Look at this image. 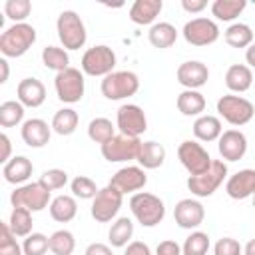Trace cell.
Masks as SVG:
<instances>
[{
	"instance_id": "obj_1",
	"label": "cell",
	"mask_w": 255,
	"mask_h": 255,
	"mask_svg": "<svg viewBox=\"0 0 255 255\" xmlns=\"http://www.w3.org/2000/svg\"><path fill=\"white\" fill-rule=\"evenodd\" d=\"M36 42V28L28 22L12 24L0 36V52L2 58H20L24 56Z\"/></svg>"
},
{
	"instance_id": "obj_2",
	"label": "cell",
	"mask_w": 255,
	"mask_h": 255,
	"mask_svg": "<svg viewBox=\"0 0 255 255\" xmlns=\"http://www.w3.org/2000/svg\"><path fill=\"white\" fill-rule=\"evenodd\" d=\"M129 209L131 215L137 219L141 227H155L165 217V205L163 201L147 191H137L129 197Z\"/></svg>"
},
{
	"instance_id": "obj_3",
	"label": "cell",
	"mask_w": 255,
	"mask_h": 255,
	"mask_svg": "<svg viewBox=\"0 0 255 255\" xmlns=\"http://www.w3.org/2000/svg\"><path fill=\"white\" fill-rule=\"evenodd\" d=\"M56 32H58V38H60L64 50H80V48H84V44L88 40L86 24L80 18V14L74 10L60 12V16L56 20Z\"/></svg>"
},
{
	"instance_id": "obj_4",
	"label": "cell",
	"mask_w": 255,
	"mask_h": 255,
	"mask_svg": "<svg viewBox=\"0 0 255 255\" xmlns=\"http://www.w3.org/2000/svg\"><path fill=\"white\" fill-rule=\"evenodd\" d=\"M100 90H102V96L106 100H112V102L128 100V98H131V96L137 94V90H139V78H137V74H133L129 70H118V72L108 74L102 80Z\"/></svg>"
},
{
	"instance_id": "obj_5",
	"label": "cell",
	"mask_w": 255,
	"mask_h": 255,
	"mask_svg": "<svg viewBox=\"0 0 255 255\" xmlns=\"http://www.w3.org/2000/svg\"><path fill=\"white\" fill-rule=\"evenodd\" d=\"M116 52L106 46V44H98V46H92L84 52L82 56V62H80V68L86 76H92V78H106L108 74L116 72Z\"/></svg>"
},
{
	"instance_id": "obj_6",
	"label": "cell",
	"mask_w": 255,
	"mask_h": 255,
	"mask_svg": "<svg viewBox=\"0 0 255 255\" xmlns=\"http://www.w3.org/2000/svg\"><path fill=\"white\" fill-rule=\"evenodd\" d=\"M225 177H227V163L223 159H213L209 169H205L199 175L187 177V189L195 197H209L219 189Z\"/></svg>"
},
{
	"instance_id": "obj_7",
	"label": "cell",
	"mask_w": 255,
	"mask_h": 255,
	"mask_svg": "<svg viewBox=\"0 0 255 255\" xmlns=\"http://www.w3.org/2000/svg\"><path fill=\"white\" fill-rule=\"evenodd\" d=\"M10 203H12V207H24V209L36 213V211H42V209L50 207V203H52V191L46 189L40 181L24 183V185H18L12 191Z\"/></svg>"
},
{
	"instance_id": "obj_8",
	"label": "cell",
	"mask_w": 255,
	"mask_h": 255,
	"mask_svg": "<svg viewBox=\"0 0 255 255\" xmlns=\"http://www.w3.org/2000/svg\"><path fill=\"white\" fill-rule=\"evenodd\" d=\"M217 114L231 126H245L253 120L255 106L243 96L225 94L217 100Z\"/></svg>"
},
{
	"instance_id": "obj_9",
	"label": "cell",
	"mask_w": 255,
	"mask_h": 255,
	"mask_svg": "<svg viewBox=\"0 0 255 255\" xmlns=\"http://www.w3.org/2000/svg\"><path fill=\"white\" fill-rule=\"evenodd\" d=\"M54 88H56V96H58L60 102H64V104H78L84 98V92H86L84 72L70 66L68 70L56 74Z\"/></svg>"
},
{
	"instance_id": "obj_10",
	"label": "cell",
	"mask_w": 255,
	"mask_h": 255,
	"mask_svg": "<svg viewBox=\"0 0 255 255\" xmlns=\"http://www.w3.org/2000/svg\"><path fill=\"white\" fill-rule=\"evenodd\" d=\"M141 139L139 137H131L126 133H116L110 141H106L104 145H100L102 155L106 161L110 163H122V161H131L137 159L139 147H141Z\"/></svg>"
},
{
	"instance_id": "obj_11",
	"label": "cell",
	"mask_w": 255,
	"mask_h": 255,
	"mask_svg": "<svg viewBox=\"0 0 255 255\" xmlns=\"http://www.w3.org/2000/svg\"><path fill=\"white\" fill-rule=\"evenodd\" d=\"M124 203V193H120L116 187H112L110 183L106 187H102L98 191V195L92 199V217L98 223H110L116 219L120 207Z\"/></svg>"
},
{
	"instance_id": "obj_12",
	"label": "cell",
	"mask_w": 255,
	"mask_h": 255,
	"mask_svg": "<svg viewBox=\"0 0 255 255\" xmlns=\"http://www.w3.org/2000/svg\"><path fill=\"white\" fill-rule=\"evenodd\" d=\"M177 157L181 161V165L187 169L189 175H199L205 169H209L211 165V155L209 151L195 139H185L179 143L177 147Z\"/></svg>"
},
{
	"instance_id": "obj_13",
	"label": "cell",
	"mask_w": 255,
	"mask_h": 255,
	"mask_svg": "<svg viewBox=\"0 0 255 255\" xmlns=\"http://www.w3.org/2000/svg\"><path fill=\"white\" fill-rule=\"evenodd\" d=\"M181 34L191 46H209L219 40V26L211 18H191L185 22Z\"/></svg>"
},
{
	"instance_id": "obj_14",
	"label": "cell",
	"mask_w": 255,
	"mask_h": 255,
	"mask_svg": "<svg viewBox=\"0 0 255 255\" xmlns=\"http://www.w3.org/2000/svg\"><path fill=\"white\" fill-rule=\"evenodd\" d=\"M116 126L120 133L139 137L147 129V118L145 112L135 104H124L116 112Z\"/></svg>"
},
{
	"instance_id": "obj_15",
	"label": "cell",
	"mask_w": 255,
	"mask_h": 255,
	"mask_svg": "<svg viewBox=\"0 0 255 255\" xmlns=\"http://www.w3.org/2000/svg\"><path fill=\"white\" fill-rule=\"evenodd\" d=\"M145 183H147V175H145V169L139 165H126L118 169L110 179V185L116 187L124 195L137 193L139 189L145 187Z\"/></svg>"
},
{
	"instance_id": "obj_16",
	"label": "cell",
	"mask_w": 255,
	"mask_h": 255,
	"mask_svg": "<svg viewBox=\"0 0 255 255\" xmlns=\"http://www.w3.org/2000/svg\"><path fill=\"white\" fill-rule=\"evenodd\" d=\"M173 219L181 229H197L205 219V207L193 197L179 199L173 207Z\"/></svg>"
},
{
	"instance_id": "obj_17",
	"label": "cell",
	"mask_w": 255,
	"mask_h": 255,
	"mask_svg": "<svg viewBox=\"0 0 255 255\" xmlns=\"http://www.w3.org/2000/svg\"><path fill=\"white\" fill-rule=\"evenodd\" d=\"M175 78L185 90H199L209 80V68L199 60H187L179 64Z\"/></svg>"
},
{
	"instance_id": "obj_18",
	"label": "cell",
	"mask_w": 255,
	"mask_h": 255,
	"mask_svg": "<svg viewBox=\"0 0 255 255\" xmlns=\"http://www.w3.org/2000/svg\"><path fill=\"white\" fill-rule=\"evenodd\" d=\"M217 149L225 161H239L247 153V137L239 129H225L217 139Z\"/></svg>"
},
{
	"instance_id": "obj_19",
	"label": "cell",
	"mask_w": 255,
	"mask_h": 255,
	"mask_svg": "<svg viewBox=\"0 0 255 255\" xmlns=\"http://www.w3.org/2000/svg\"><path fill=\"white\" fill-rule=\"evenodd\" d=\"M20 135H22V141L28 145V147H44L48 141H50V135H52V126H48V122L40 120V118H30L22 124L20 128Z\"/></svg>"
},
{
	"instance_id": "obj_20",
	"label": "cell",
	"mask_w": 255,
	"mask_h": 255,
	"mask_svg": "<svg viewBox=\"0 0 255 255\" xmlns=\"http://www.w3.org/2000/svg\"><path fill=\"white\" fill-rule=\"evenodd\" d=\"M225 193L231 199H247L255 193V169H239L225 183Z\"/></svg>"
},
{
	"instance_id": "obj_21",
	"label": "cell",
	"mask_w": 255,
	"mask_h": 255,
	"mask_svg": "<svg viewBox=\"0 0 255 255\" xmlns=\"http://www.w3.org/2000/svg\"><path fill=\"white\" fill-rule=\"evenodd\" d=\"M16 96L24 108H40L46 102V86L38 78H24L16 86Z\"/></svg>"
},
{
	"instance_id": "obj_22",
	"label": "cell",
	"mask_w": 255,
	"mask_h": 255,
	"mask_svg": "<svg viewBox=\"0 0 255 255\" xmlns=\"http://www.w3.org/2000/svg\"><path fill=\"white\" fill-rule=\"evenodd\" d=\"M163 8L161 0H135L129 8V20L137 26H153L155 18Z\"/></svg>"
},
{
	"instance_id": "obj_23",
	"label": "cell",
	"mask_w": 255,
	"mask_h": 255,
	"mask_svg": "<svg viewBox=\"0 0 255 255\" xmlns=\"http://www.w3.org/2000/svg\"><path fill=\"white\" fill-rule=\"evenodd\" d=\"M34 171V165L32 161L26 157V155H14L8 163H4L2 167V175L8 183H14V185H24L30 175Z\"/></svg>"
},
{
	"instance_id": "obj_24",
	"label": "cell",
	"mask_w": 255,
	"mask_h": 255,
	"mask_svg": "<svg viewBox=\"0 0 255 255\" xmlns=\"http://www.w3.org/2000/svg\"><path fill=\"white\" fill-rule=\"evenodd\" d=\"M253 84V72L247 64H233L225 72V86L233 94H243Z\"/></svg>"
},
{
	"instance_id": "obj_25",
	"label": "cell",
	"mask_w": 255,
	"mask_h": 255,
	"mask_svg": "<svg viewBox=\"0 0 255 255\" xmlns=\"http://www.w3.org/2000/svg\"><path fill=\"white\" fill-rule=\"evenodd\" d=\"M223 133V126L221 120L209 114H203L199 118H195L193 122V135L197 141H217Z\"/></svg>"
},
{
	"instance_id": "obj_26",
	"label": "cell",
	"mask_w": 255,
	"mask_h": 255,
	"mask_svg": "<svg viewBox=\"0 0 255 255\" xmlns=\"http://www.w3.org/2000/svg\"><path fill=\"white\" fill-rule=\"evenodd\" d=\"M135 161L143 169H157L165 161V147L161 143L153 141V139L143 141L141 147H139V153H137V159Z\"/></svg>"
},
{
	"instance_id": "obj_27",
	"label": "cell",
	"mask_w": 255,
	"mask_h": 255,
	"mask_svg": "<svg viewBox=\"0 0 255 255\" xmlns=\"http://www.w3.org/2000/svg\"><path fill=\"white\" fill-rule=\"evenodd\" d=\"M177 110L187 118H199L205 112V98L199 90H183L177 96Z\"/></svg>"
},
{
	"instance_id": "obj_28",
	"label": "cell",
	"mask_w": 255,
	"mask_h": 255,
	"mask_svg": "<svg viewBox=\"0 0 255 255\" xmlns=\"http://www.w3.org/2000/svg\"><path fill=\"white\" fill-rule=\"evenodd\" d=\"M147 40L153 48H159V50H165V48H171L177 40V30L173 24L169 22H155L149 32H147Z\"/></svg>"
},
{
	"instance_id": "obj_29",
	"label": "cell",
	"mask_w": 255,
	"mask_h": 255,
	"mask_svg": "<svg viewBox=\"0 0 255 255\" xmlns=\"http://www.w3.org/2000/svg\"><path fill=\"white\" fill-rule=\"evenodd\" d=\"M50 217L58 223H68L76 217L78 213V203H76V197L74 195H58L52 199L50 203Z\"/></svg>"
},
{
	"instance_id": "obj_30",
	"label": "cell",
	"mask_w": 255,
	"mask_h": 255,
	"mask_svg": "<svg viewBox=\"0 0 255 255\" xmlns=\"http://www.w3.org/2000/svg\"><path fill=\"white\" fill-rule=\"evenodd\" d=\"M133 237V221L129 217H118L112 221V227L108 231V239L112 247H128Z\"/></svg>"
},
{
	"instance_id": "obj_31",
	"label": "cell",
	"mask_w": 255,
	"mask_h": 255,
	"mask_svg": "<svg viewBox=\"0 0 255 255\" xmlns=\"http://www.w3.org/2000/svg\"><path fill=\"white\" fill-rule=\"evenodd\" d=\"M78 124H80L78 112L72 108H62L52 118V131H56L58 135H72L78 129Z\"/></svg>"
},
{
	"instance_id": "obj_32",
	"label": "cell",
	"mask_w": 255,
	"mask_h": 255,
	"mask_svg": "<svg viewBox=\"0 0 255 255\" xmlns=\"http://www.w3.org/2000/svg\"><path fill=\"white\" fill-rule=\"evenodd\" d=\"M247 8L245 0H215L211 4V14L219 22H233Z\"/></svg>"
},
{
	"instance_id": "obj_33",
	"label": "cell",
	"mask_w": 255,
	"mask_h": 255,
	"mask_svg": "<svg viewBox=\"0 0 255 255\" xmlns=\"http://www.w3.org/2000/svg\"><path fill=\"white\" fill-rule=\"evenodd\" d=\"M225 42L231 46V48H249L253 44V30L249 24H243V22H233L225 34H223Z\"/></svg>"
},
{
	"instance_id": "obj_34",
	"label": "cell",
	"mask_w": 255,
	"mask_h": 255,
	"mask_svg": "<svg viewBox=\"0 0 255 255\" xmlns=\"http://www.w3.org/2000/svg\"><path fill=\"white\" fill-rule=\"evenodd\" d=\"M42 64H44L48 70H54L56 74L68 70V68H70L68 50L58 48V46H46V48L42 50Z\"/></svg>"
},
{
	"instance_id": "obj_35",
	"label": "cell",
	"mask_w": 255,
	"mask_h": 255,
	"mask_svg": "<svg viewBox=\"0 0 255 255\" xmlns=\"http://www.w3.org/2000/svg\"><path fill=\"white\" fill-rule=\"evenodd\" d=\"M8 225H10V229L16 237H28L32 233V225H34L32 211H28L24 207H12Z\"/></svg>"
},
{
	"instance_id": "obj_36",
	"label": "cell",
	"mask_w": 255,
	"mask_h": 255,
	"mask_svg": "<svg viewBox=\"0 0 255 255\" xmlns=\"http://www.w3.org/2000/svg\"><path fill=\"white\" fill-rule=\"evenodd\" d=\"M114 135H116V128H114L112 120H108V118H94L88 124V137L100 145L110 141Z\"/></svg>"
},
{
	"instance_id": "obj_37",
	"label": "cell",
	"mask_w": 255,
	"mask_h": 255,
	"mask_svg": "<svg viewBox=\"0 0 255 255\" xmlns=\"http://www.w3.org/2000/svg\"><path fill=\"white\" fill-rule=\"evenodd\" d=\"M24 124V106L18 100H8L0 106V126L14 128Z\"/></svg>"
},
{
	"instance_id": "obj_38",
	"label": "cell",
	"mask_w": 255,
	"mask_h": 255,
	"mask_svg": "<svg viewBox=\"0 0 255 255\" xmlns=\"http://www.w3.org/2000/svg\"><path fill=\"white\" fill-rule=\"evenodd\" d=\"M76 249V237L68 229H58L50 235V251L54 255H72Z\"/></svg>"
},
{
	"instance_id": "obj_39",
	"label": "cell",
	"mask_w": 255,
	"mask_h": 255,
	"mask_svg": "<svg viewBox=\"0 0 255 255\" xmlns=\"http://www.w3.org/2000/svg\"><path fill=\"white\" fill-rule=\"evenodd\" d=\"M209 245H211L209 243V235L195 229L185 237V241L181 245V253L183 255H207Z\"/></svg>"
},
{
	"instance_id": "obj_40",
	"label": "cell",
	"mask_w": 255,
	"mask_h": 255,
	"mask_svg": "<svg viewBox=\"0 0 255 255\" xmlns=\"http://www.w3.org/2000/svg\"><path fill=\"white\" fill-rule=\"evenodd\" d=\"M32 12L30 0H6L4 2V16L10 18L14 24L26 22V18Z\"/></svg>"
},
{
	"instance_id": "obj_41",
	"label": "cell",
	"mask_w": 255,
	"mask_h": 255,
	"mask_svg": "<svg viewBox=\"0 0 255 255\" xmlns=\"http://www.w3.org/2000/svg\"><path fill=\"white\" fill-rule=\"evenodd\" d=\"M70 189H72V195L74 197H80V199H94L98 195V185L94 179H90L88 175H76L70 183Z\"/></svg>"
},
{
	"instance_id": "obj_42",
	"label": "cell",
	"mask_w": 255,
	"mask_h": 255,
	"mask_svg": "<svg viewBox=\"0 0 255 255\" xmlns=\"http://www.w3.org/2000/svg\"><path fill=\"white\" fill-rule=\"evenodd\" d=\"M24 255H46L50 251V237L44 233H30L22 243Z\"/></svg>"
},
{
	"instance_id": "obj_43",
	"label": "cell",
	"mask_w": 255,
	"mask_h": 255,
	"mask_svg": "<svg viewBox=\"0 0 255 255\" xmlns=\"http://www.w3.org/2000/svg\"><path fill=\"white\" fill-rule=\"evenodd\" d=\"M0 255H24L22 245L16 241V235L12 233L8 221L0 225Z\"/></svg>"
},
{
	"instance_id": "obj_44",
	"label": "cell",
	"mask_w": 255,
	"mask_h": 255,
	"mask_svg": "<svg viewBox=\"0 0 255 255\" xmlns=\"http://www.w3.org/2000/svg\"><path fill=\"white\" fill-rule=\"evenodd\" d=\"M38 181H40L46 189L58 191V189H62V187L68 183V173H66L64 169H60V167H52V169H46V171L40 175Z\"/></svg>"
},
{
	"instance_id": "obj_45",
	"label": "cell",
	"mask_w": 255,
	"mask_h": 255,
	"mask_svg": "<svg viewBox=\"0 0 255 255\" xmlns=\"http://www.w3.org/2000/svg\"><path fill=\"white\" fill-rule=\"evenodd\" d=\"M213 253L215 255H243V247L233 237H221L213 245Z\"/></svg>"
},
{
	"instance_id": "obj_46",
	"label": "cell",
	"mask_w": 255,
	"mask_h": 255,
	"mask_svg": "<svg viewBox=\"0 0 255 255\" xmlns=\"http://www.w3.org/2000/svg\"><path fill=\"white\" fill-rule=\"evenodd\" d=\"M155 255H183L181 253V245L173 239H163L157 243L155 247Z\"/></svg>"
},
{
	"instance_id": "obj_47",
	"label": "cell",
	"mask_w": 255,
	"mask_h": 255,
	"mask_svg": "<svg viewBox=\"0 0 255 255\" xmlns=\"http://www.w3.org/2000/svg\"><path fill=\"white\" fill-rule=\"evenodd\" d=\"M124 255H153L149 245L143 243V241H131L128 247H126V253Z\"/></svg>"
},
{
	"instance_id": "obj_48",
	"label": "cell",
	"mask_w": 255,
	"mask_h": 255,
	"mask_svg": "<svg viewBox=\"0 0 255 255\" xmlns=\"http://www.w3.org/2000/svg\"><path fill=\"white\" fill-rule=\"evenodd\" d=\"M181 8L187 14H199L207 8V0H181Z\"/></svg>"
},
{
	"instance_id": "obj_49",
	"label": "cell",
	"mask_w": 255,
	"mask_h": 255,
	"mask_svg": "<svg viewBox=\"0 0 255 255\" xmlns=\"http://www.w3.org/2000/svg\"><path fill=\"white\" fill-rule=\"evenodd\" d=\"M84 255H114L112 247L106 243H90L84 251Z\"/></svg>"
},
{
	"instance_id": "obj_50",
	"label": "cell",
	"mask_w": 255,
	"mask_h": 255,
	"mask_svg": "<svg viewBox=\"0 0 255 255\" xmlns=\"http://www.w3.org/2000/svg\"><path fill=\"white\" fill-rule=\"evenodd\" d=\"M0 145H2V153H0V161L2 163H8L12 157H10V151H12V143H10V137L6 133H0Z\"/></svg>"
},
{
	"instance_id": "obj_51",
	"label": "cell",
	"mask_w": 255,
	"mask_h": 255,
	"mask_svg": "<svg viewBox=\"0 0 255 255\" xmlns=\"http://www.w3.org/2000/svg\"><path fill=\"white\" fill-rule=\"evenodd\" d=\"M0 70H2V74H0V84H6V82H8V74H10V68H8V60H6V58H0Z\"/></svg>"
},
{
	"instance_id": "obj_52",
	"label": "cell",
	"mask_w": 255,
	"mask_h": 255,
	"mask_svg": "<svg viewBox=\"0 0 255 255\" xmlns=\"http://www.w3.org/2000/svg\"><path fill=\"white\" fill-rule=\"evenodd\" d=\"M245 62L249 68H255V42L245 50Z\"/></svg>"
},
{
	"instance_id": "obj_53",
	"label": "cell",
	"mask_w": 255,
	"mask_h": 255,
	"mask_svg": "<svg viewBox=\"0 0 255 255\" xmlns=\"http://www.w3.org/2000/svg\"><path fill=\"white\" fill-rule=\"evenodd\" d=\"M243 255H255V239L247 241V245L243 247Z\"/></svg>"
},
{
	"instance_id": "obj_54",
	"label": "cell",
	"mask_w": 255,
	"mask_h": 255,
	"mask_svg": "<svg viewBox=\"0 0 255 255\" xmlns=\"http://www.w3.org/2000/svg\"><path fill=\"white\" fill-rule=\"evenodd\" d=\"M253 207H255V193H253Z\"/></svg>"
}]
</instances>
